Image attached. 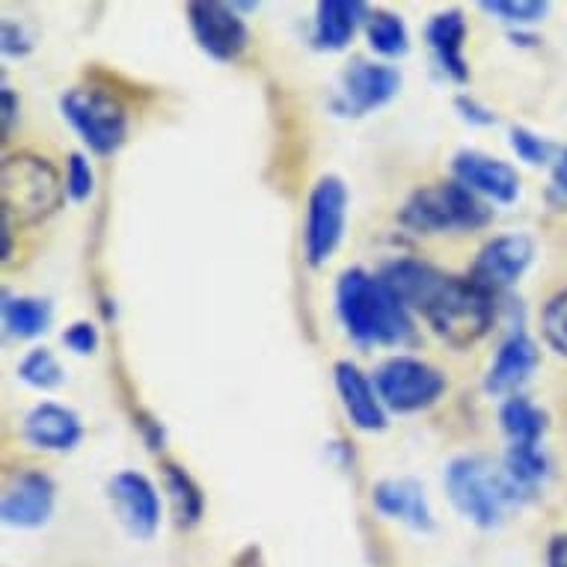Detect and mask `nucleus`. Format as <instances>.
Wrapping results in <instances>:
<instances>
[{"instance_id": "23", "label": "nucleus", "mask_w": 567, "mask_h": 567, "mask_svg": "<svg viewBox=\"0 0 567 567\" xmlns=\"http://www.w3.org/2000/svg\"><path fill=\"white\" fill-rule=\"evenodd\" d=\"M3 321H7L12 336L30 339V336H39L48 327L51 307L45 300L37 298H7L3 300Z\"/></svg>"}, {"instance_id": "5", "label": "nucleus", "mask_w": 567, "mask_h": 567, "mask_svg": "<svg viewBox=\"0 0 567 567\" xmlns=\"http://www.w3.org/2000/svg\"><path fill=\"white\" fill-rule=\"evenodd\" d=\"M446 491L455 508L482 529H493L503 520L505 505L517 499L505 473L493 470L484 457H455L446 470Z\"/></svg>"}, {"instance_id": "17", "label": "nucleus", "mask_w": 567, "mask_h": 567, "mask_svg": "<svg viewBox=\"0 0 567 567\" xmlns=\"http://www.w3.org/2000/svg\"><path fill=\"white\" fill-rule=\"evenodd\" d=\"M535 365H538V348H535V342L526 333H514L512 339H505L499 353H496L491 372L484 378V390L491 392V395L514 392L529 378Z\"/></svg>"}, {"instance_id": "29", "label": "nucleus", "mask_w": 567, "mask_h": 567, "mask_svg": "<svg viewBox=\"0 0 567 567\" xmlns=\"http://www.w3.org/2000/svg\"><path fill=\"white\" fill-rule=\"evenodd\" d=\"M93 169H90L84 155H72V158H69V173H65V190H69V196L81 203V199H86V196L93 194Z\"/></svg>"}, {"instance_id": "24", "label": "nucleus", "mask_w": 567, "mask_h": 567, "mask_svg": "<svg viewBox=\"0 0 567 567\" xmlns=\"http://www.w3.org/2000/svg\"><path fill=\"white\" fill-rule=\"evenodd\" d=\"M164 475H167V491L173 493L178 523L182 526H194L203 517V493L194 484V478L185 470H178V466L167 464L164 466Z\"/></svg>"}, {"instance_id": "6", "label": "nucleus", "mask_w": 567, "mask_h": 567, "mask_svg": "<svg viewBox=\"0 0 567 567\" xmlns=\"http://www.w3.org/2000/svg\"><path fill=\"white\" fill-rule=\"evenodd\" d=\"M63 116L72 122V128L84 137V143L99 155H111L122 146L128 116L120 99H113L95 86H75L60 99Z\"/></svg>"}, {"instance_id": "16", "label": "nucleus", "mask_w": 567, "mask_h": 567, "mask_svg": "<svg viewBox=\"0 0 567 567\" xmlns=\"http://www.w3.org/2000/svg\"><path fill=\"white\" fill-rule=\"evenodd\" d=\"M24 440L30 446L48 449V452H65L81 440V419L72 410L60 404H39L24 419Z\"/></svg>"}, {"instance_id": "32", "label": "nucleus", "mask_w": 567, "mask_h": 567, "mask_svg": "<svg viewBox=\"0 0 567 567\" xmlns=\"http://www.w3.org/2000/svg\"><path fill=\"white\" fill-rule=\"evenodd\" d=\"M549 205H556V208H567V150L561 155V161L553 169V182H549L547 190Z\"/></svg>"}, {"instance_id": "14", "label": "nucleus", "mask_w": 567, "mask_h": 567, "mask_svg": "<svg viewBox=\"0 0 567 567\" xmlns=\"http://www.w3.org/2000/svg\"><path fill=\"white\" fill-rule=\"evenodd\" d=\"M401 75L392 69V65L383 63H365V60H357V63L344 72V99H348V111L365 113L381 107L399 93Z\"/></svg>"}, {"instance_id": "15", "label": "nucleus", "mask_w": 567, "mask_h": 567, "mask_svg": "<svg viewBox=\"0 0 567 567\" xmlns=\"http://www.w3.org/2000/svg\"><path fill=\"white\" fill-rule=\"evenodd\" d=\"M336 390L342 395L348 416L360 431L386 429V413L381 408V395H374L372 383L353 363H336Z\"/></svg>"}, {"instance_id": "10", "label": "nucleus", "mask_w": 567, "mask_h": 567, "mask_svg": "<svg viewBox=\"0 0 567 567\" xmlns=\"http://www.w3.org/2000/svg\"><path fill=\"white\" fill-rule=\"evenodd\" d=\"M187 21L196 42L215 60H235L247 48V24L226 3H187Z\"/></svg>"}, {"instance_id": "21", "label": "nucleus", "mask_w": 567, "mask_h": 567, "mask_svg": "<svg viewBox=\"0 0 567 567\" xmlns=\"http://www.w3.org/2000/svg\"><path fill=\"white\" fill-rule=\"evenodd\" d=\"M503 431L512 437V446H538L540 434L547 429V419L529 399L512 395L499 410Z\"/></svg>"}, {"instance_id": "28", "label": "nucleus", "mask_w": 567, "mask_h": 567, "mask_svg": "<svg viewBox=\"0 0 567 567\" xmlns=\"http://www.w3.org/2000/svg\"><path fill=\"white\" fill-rule=\"evenodd\" d=\"M484 12L491 16H499L503 21H517V24H529V21H538L540 16H547L549 3H540V0H484L482 3Z\"/></svg>"}, {"instance_id": "7", "label": "nucleus", "mask_w": 567, "mask_h": 567, "mask_svg": "<svg viewBox=\"0 0 567 567\" xmlns=\"http://www.w3.org/2000/svg\"><path fill=\"white\" fill-rule=\"evenodd\" d=\"M374 386L383 404L399 413L431 408L446 390V378L434 365L413 357H392L374 374Z\"/></svg>"}, {"instance_id": "33", "label": "nucleus", "mask_w": 567, "mask_h": 567, "mask_svg": "<svg viewBox=\"0 0 567 567\" xmlns=\"http://www.w3.org/2000/svg\"><path fill=\"white\" fill-rule=\"evenodd\" d=\"M549 567H567V535H556L547 549Z\"/></svg>"}, {"instance_id": "27", "label": "nucleus", "mask_w": 567, "mask_h": 567, "mask_svg": "<svg viewBox=\"0 0 567 567\" xmlns=\"http://www.w3.org/2000/svg\"><path fill=\"white\" fill-rule=\"evenodd\" d=\"M540 330H544V339L549 342V348L561 353V357H567V289L556 291L544 303Z\"/></svg>"}, {"instance_id": "34", "label": "nucleus", "mask_w": 567, "mask_h": 567, "mask_svg": "<svg viewBox=\"0 0 567 567\" xmlns=\"http://www.w3.org/2000/svg\"><path fill=\"white\" fill-rule=\"evenodd\" d=\"M457 107L464 111L466 120L482 122V125H491V122H493V113L484 111V107H478V104H475L473 99H457Z\"/></svg>"}, {"instance_id": "20", "label": "nucleus", "mask_w": 567, "mask_h": 567, "mask_svg": "<svg viewBox=\"0 0 567 567\" xmlns=\"http://www.w3.org/2000/svg\"><path fill=\"white\" fill-rule=\"evenodd\" d=\"M365 7L363 3H344V0H324L318 3L316 19V45L321 51H342L351 42L353 30L363 21Z\"/></svg>"}, {"instance_id": "13", "label": "nucleus", "mask_w": 567, "mask_h": 567, "mask_svg": "<svg viewBox=\"0 0 567 567\" xmlns=\"http://www.w3.org/2000/svg\"><path fill=\"white\" fill-rule=\"evenodd\" d=\"M452 173H455V182L478 196H487L493 203H514L520 194V178L512 164L482 155V152H457L452 161Z\"/></svg>"}, {"instance_id": "30", "label": "nucleus", "mask_w": 567, "mask_h": 567, "mask_svg": "<svg viewBox=\"0 0 567 567\" xmlns=\"http://www.w3.org/2000/svg\"><path fill=\"white\" fill-rule=\"evenodd\" d=\"M512 146L514 152H517L523 161H529V164H544V161L549 158V152H553V146H549L547 140L535 137V134L526 128L512 131Z\"/></svg>"}, {"instance_id": "19", "label": "nucleus", "mask_w": 567, "mask_h": 567, "mask_svg": "<svg viewBox=\"0 0 567 567\" xmlns=\"http://www.w3.org/2000/svg\"><path fill=\"white\" fill-rule=\"evenodd\" d=\"M464 39H466V19L457 10L434 16L429 24V42L437 54L443 72L455 78V81H466L470 69L464 60Z\"/></svg>"}, {"instance_id": "3", "label": "nucleus", "mask_w": 567, "mask_h": 567, "mask_svg": "<svg viewBox=\"0 0 567 567\" xmlns=\"http://www.w3.org/2000/svg\"><path fill=\"white\" fill-rule=\"evenodd\" d=\"M69 194L60 169L37 152H12L0 164V215L16 226L42 224Z\"/></svg>"}, {"instance_id": "9", "label": "nucleus", "mask_w": 567, "mask_h": 567, "mask_svg": "<svg viewBox=\"0 0 567 567\" xmlns=\"http://www.w3.org/2000/svg\"><path fill=\"white\" fill-rule=\"evenodd\" d=\"M529 261L532 241L526 235H499L491 244H484L466 277L473 279L478 289L496 298L499 291L514 286L523 277V270L529 268Z\"/></svg>"}, {"instance_id": "18", "label": "nucleus", "mask_w": 567, "mask_h": 567, "mask_svg": "<svg viewBox=\"0 0 567 567\" xmlns=\"http://www.w3.org/2000/svg\"><path fill=\"white\" fill-rule=\"evenodd\" d=\"M374 508L386 517L410 523L413 529H431V512L416 482H381L374 487Z\"/></svg>"}, {"instance_id": "31", "label": "nucleus", "mask_w": 567, "mask_h": 567, "mask_svg": "<svg viewBox=\"0 0 567 567\" xmlns=\"http://www.w3.org/2000/svg\"><path fill=\"white\" fill-rule=\"evenodd\" d=\"M63 342L78 353H93L95 344H99V333H95L93 324H86V321H78L63 333Z\"/></svg>"}, {"instance_id": "1", "label": "nucleus", "mask_w": 567, "mask_h": 567, "mask_svg": "<svg viewBox=\"0 0 567 567\" xmlns=\"http://www.w3.org/2000/svg\"><path fill=\"white\" fill-rule=\"evenodd\" d=\"M381 279L401 307L416 309L452 348H470L491 330L496 298L470 277H449L425 261L399 259L383 268Z\"/></svg>"}, {"instance_id": "35", "label": "nucleus", "mask_w": 567, "mask_h": 567, "mask_svg": "<svg viewBox=\"0 0 567 567\" xmlns=\"http://www.w3.org/2000/svg\"><path fill=\"white\" fill-rule=\"evenodd\" d=\"M16 107H19V102H16V93H12L10 86H3V137L10 134L12 120H16Z\"/></svg>"}, {"instance_id": "26", "label": "nucleus", "mask_w": 567, "mask_h": 567, "mask_svg": "<svg viewBox=\"0 0 567 567\" xmlns=\"http://www.w3.org/2000/svg\"><path fill=\"white\" fill-rule=\"evenodd\" d=\"M21 381H28L30 386H39V390H51L56 383L63 381V369L54 360V353L48 348H37L30 351L19 365Z\"/></svg>"}, {"instance_id": "25", "label": "nucleus", "mask_w": 567, "mask_h": 567, "mask_svg": "<svg viewBox=\"0 0 567 567\" xmlns=\"http://www.w3.org/2000/svg\"><path fill=\"white\" fill-rule=\"evenodd\" d=\"M369 42L378 54L399 56L408 51V28L392 12H374L369 16Z\"/></svg>"}, {"instance_id": "8", "label": "nucleus", "mask_w": 567, "mask_h": 567, "mask_svg": "<svg viewBox=\"0 0 567 567\" xmlns=\"http://www.w3.org/2000/svg\"><path fill=\"white\" fill-rule=\"evenodd\" d=\"M344 208H348V190L342 178H318V185L309 194L307 233H303V252L312 268H321L342 241Z\"/></svg>"}, {"instance_id": "11", "label": "nucleus", "mask_w": 567, "mask_h": 567, "mask_svg": "<svg viewBox=\"0 0 567 567\" xmlns=\"http://www.w3.org/2000/svg\"><path fill=\"white\" fill-rule=\"evenodd\" d=\"M3 520L19 529H37L48 523L54 512V482L42 470H21L7 478L3 503H0Z\"/></svg>"}, {"instance_id": "22", "label": "nucleus", "mask_w": 567, "mask_h": 567, "mask_svg": "<svg viewBox=\"0 0 567 567\" xmlns=\"http://www.w3.org/2000/svg\"><path fill=\"white\" fill-rule=\"evenodd\" d=\"M503 473L512 484L514 496H523V493L535 491V484L547 475V461L538 452V446H508Z\"/></svg>"}, {"instance_id": "12", "label": "nucleus", "mask_w": 567, "mask_h": 567, "mask_svg": "<svg viewBox=\"0 0 567 567\" xmlns=\"http://www.w3.org/2000/svg\"><path fill=\"white\" fill-rule=\"evenodd\" d=\"M111 499L131 535H137V538L155 535L161 523V499L146 475L131 473V470L113 475Z\"/></svg>"}, {"instance_id": "2", "label": "nucleus", "mask_w": 567, "mask_h": 567, "mask_svg": "<svg viewBox=\"0 0 567 567\" xmlns=\"http://www.w3.org/2000/svg\"><path fill=\"white\" fill-rule=\"evenodd\" d=\"M336 307L344 330L360 344H401L413 336L408 309L401 307L383 279L365 270H344L336 286Z\"/></svg>"}, {"instance_id": "4", "label": "nucleus", "mask_w": 567, "mask_h": 567, "mask_svg": "<svg viewBox=\"0 0 567 567\" xmlns=\"http://www.w3.org/2000/svg\"><path fill=\"white\" fill-rule=\"evenodd\" d=\"M399 220L410 233H478L493 220V208L461 182H431L410 194Z\"/></svg>"}]
</instances>
